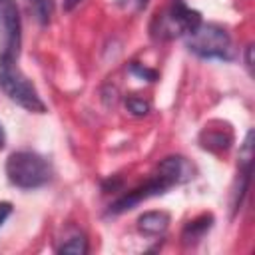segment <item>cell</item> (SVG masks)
<instances>
[{
  "label": "cell",
  "instance_id": "52a82bcc",
  "mask_svg": "<svg viewBox=\"0 0 255 255\" xmlns=\"http://www.w3.org/2000/svg\"><path fill=\"white\" fill-rule=\"evenodd\" d=\"M169 227V215L165 211H145L137 217V229L143 235H163Z\"/></svg>",
  "mask_w": 255,
  "mask_h": 255
},
{
  "label": "cell",
  "instance_id": "ba28073f",
  "mask_svg": "<svg viewBox=\"0 0 255 255\" xmlns=\"http://www.w3.org/2000/svg\"><path fill=\"white\" fill-rule=\"evenodd\" d=\"M211 223H213V217H211V215H201V217H197V219L189 221V223L185 225L183 233H181L183 243H187V245L197 243V241H199V239H201V237L211 229Z\"/></svg>",
  "mask_w": 255,
  "mask_h": 255
},
{
  "label": "cell",
  "instance_id": "e0dca14e",
  "mask_svg": "<svg viewBox=\"0 0 255 255\" xmlns=\"http://www.w3.org/2000/svg\"><path fill=\"white\" fill-rule=\"evenodd\" d=\"M251 52H253V46L249 44V46H247V56H245V62H247V68H251V66H253V64H251Z\"/></svg>",
  "mask_w": 255,
  "mask_h": 255
},
{
  "label": "cell",
  "instance_id": "ac0fdd59",
  "mask_svg": "<svg viewBox=\"0 0 255 255\" xmlns=\"http://www.w3.org/2000/svg\"><path fill=\"white\" fill-rule=\"evenodd\" d=\"M6 145V131H4V128H2V124H0V149Z\"/></svg>",
  "mask_w": 255,
  "mask_h": 255
},
{
  "label": "cell",
  "instance_id": "6da1fadb",
  "mask_svg": "<svg viewBox=\"0 0 255 255\" xmlns=\"http://www.w3.org/2000/svg\"><path fill=\"white\" fill-rule=\"evenodd\" d=\"M189 177H191V165L187 163V159L181 157V155H169V157L159 161L155 173L143 185H139V187L128 191L126 195H122L120 199H116L110 205V213L120 215L124 211H129L135 205H139L141 201H145L149 197H155V195H161L169 187L179 185V183L187 181Z\"/></svg>",
  "mask_w": 255,
  "mask_h": 255
},
{
  "label": "cell",
  "instance_id": "30bf717a",
  "mask_svg": "<svg viewBox=\"0 0 255 255\" xmlns=\"http://www.w3.org/2000/svg\"><path fill=\"white\" fill-rule=\"evenodd\" d=\"M30 6L40 24H48L54 14V0H30Z\"/></svg>",
  "mask_w": 255,
  "mask_h": 255
},
{
  "label": "cell",
  "instance_id": "7a4b0ae2",
  "mask_svg": "<svg viewBox=\"0 0 255 255\" xmlns=\"http://www.w3.org/2000/svg\"><path fill=\"white\" fill-rule=\"evenodd\" d=\"M18 58L10 56H0V88L2 92L16 102L20 108L34 112V114H44L46 104L40 98L36 86L24 76V72L16 64Z\"/></svg>",
  "mask_w": 255,
  "mask_h": 255
},
{
  "label": "cell",
  "instance_id": "2e32d148",
  "mask_svg": "<svg viewBox=\"0 0 255 255\" xmlns=\"http://www.w3.org/2000/svg\"><path fill=\"white\" fill-rule=\"evenodd\" d=\"M80 2H82V0H64V10L72 12L76 6H80Z\"/></svg>",
  "mask_w": 255,
  "mask_h": 255
},
{
  "label": "cell",
  "instance_id": "277c9868",
  "mask_svg": "<svg viewBox=\"0 0 255 255\" xmlns=\"http://www.w3.org/2000/svg\"><path fill=\"white\" fill-rule=\"evenodd\" d=\"M187 48L199 58L207 60H231V38L229 34L215 24H199L195 30L185 34Z\"/></svg>",
  "mask_w": 255,
  "mask_h": 255
},
{
  "label": "cell",
  "instance_id": "8fae6325",
  "mask_svg": "<svg viewBox=\"0 0 255 255\" xmlns=\"http://www.w3.org/2000/svg\"><path fill=\"white\" fill-rule=\"evenodd\" d=\"M231 143V133L223 135V131H217V133H207V143H203V147H209V149H227Z\"/></svg>",
  "mask_w": 255,
  "mask_h": 255
},
{
  "label": "cell",
  "instance_id": "3957f363",
  "mask_svg": "<svg viewBox=\"0 0 255 255\" xmlns=\"http://www.w3.org/2000/svg\"><path fill=\"white\" fill-rule=\"evenodd\" d=\"M6 175L10 183L20 189H36L52 179V165L40 153L30 149H20L8 155Z\"/></svg>",
  "mask_w": 255,
  "mask_h": 255
},
{
  "label": "cell",
  "instance_id": "5b68a950",
  "mask_svg": "<svg viewBox=\"0 0 255 255\" xmlns=\"http://www.w3.org/2000/svg\"><path fill=\"white\" fill-rule=\"evenodd\" d=\"M153 24H157V28H153L155 36L173 38V36H185L191 30H195L201 24V16L199 12L187 8L183 0H173L165 12L157 14Z\"/></svg>",
  "mask_w": 255,
  "mask_h": 255
},
{
  "label": "cell",
  "instance_id": "9a60e30c",
  "mask_svg": "<svg viewBox=\"0 0 255 255\" xmlns=\"http://www.w3.org/2000/svg\"><path fill=\"white\" fill-rule=\"evenodd\" d=\"M10 213H12V205L6 203V201H0V227H2V223L8 219Z\"/></svg>",
  "mask_w": 255,
  "mask_h": 255
},
{
  "label": "cell",
  "instance_id": "7c38bea8",
  "mask_svg": "<svg viewBox=\"0 0 255 255\" xmlns=\"http://www.w3.org/2000/svg\"><path fill=\"white\" fill-rule=\"evenodd\" d=\"M126 106H128V110H129L133 116H145V114L149 112V104H147L145 100H141V98H135V96L128 98V100H126Z\"/></svg>",
  "mask_w": 255,
  "mask_h": 255
},
{
  "label": "cell",
  "instance_id": "5bb4252c",
  "mask_svg": "<svg viewBox=\"0 0 255 255\" xmlns=\"http://www.w3.org/2000/svg\"><path fill=\"white\" fill-rule=\"evenodd\" d=\"M118 4L120 6H124V8H128V10H141V8H145V4H147V0H118Z\"/></svg>",
  "mask_w": 255,
  "mask_h": 255
},
{
  "label": "cell",
  "instance_id": "8992f818",
  "mask_svg": "<svg viewBox=\"0 0 255 255\" xmlns=\"http://www.w3.org/2000/svg\"><path fill=\"white\" fill-rule=\"evenodd\" d=\"M0 20H2V44H0V56L18 58L20 52V40H22V26H20V14L14 0H0Z\"/></svg>",
  "mask_w": 255,
  "mask_h": 255
},
{
  "label": "cell",
  "instance_id": "4fadbf2b",
  "mask_svg": "<svg viewBox=\"0 0 255 255\" xmlns=\"http://www.w3.org/2000/svg\"><path fill=\"white\" fill-rule=\"evenodd\" d=\"M131 72H133V74H137V76H141V78H147L149 82H153V80L157 78V74H155L153 70H147V68H141L139 64H133V66H131Z\"/></svg>",
  "mask_w": 255,
  "mask_h": 255
},
{
  "label": "cell",
  "instance_id": "9c48e42d",
  "mask_svg": "<svg viewBox=\"0 0 255 255\" xmlns=\"http://www.w3.org/2000/svg\"><path fill=\"white\" fill-rule=\"evenodd\" d=\"M58 253H72V255H84L88 253V241L84 235H74L66 243L58 247Z\"/></svg>",
  "mask_w": 255,
  "mask_h": 255
}]
</instances>
